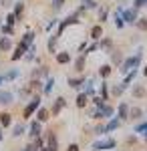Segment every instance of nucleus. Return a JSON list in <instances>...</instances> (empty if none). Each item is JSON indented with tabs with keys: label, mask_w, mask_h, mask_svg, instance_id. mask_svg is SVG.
<instances>
[{
	"label": "nucleus",
	"mask_w": 147,
	"mask_h": 151,
	"mask_svg": "<svg viewBox=\"0 0 147 151\" xmlns=\"http://www.w3.org/2000/svg\"><path fill=\"white\" fill-rule=\"evenodd\" d=\"M24 125L22 123H18V125H14V129H12V137H20V135H24Z\"/></svg>",
	"instance_id": "23"
},
{
	"label": "nucleus",
	"mask_w": 147,
	"mask_h": 151,
	"mask_svg": "<svg viewBox=\"0 0 147 151\" xmlns=\"http://www.w3.org/2000/svg\"><path fill=\"white\" fill-rule=\"evenodd\" d=\"M16 22H18V18H16V14H14V12H10V14L6 16V24H10V26H14Z\"/></svg>",
	"instance_id": "34"
},
{
	"label": "nucleus",
	"mask_w": 147,
	"mask_h": 151,
	"mask_svg": "<svg viewBox=\"0 0 147 151\" xmlns=\"http://www.w3.org/2000/svg\"><path fill=\"white\" fill-rule=\"evenodd\" d=\"M57 40H58V36H57V35L48 38V52H50V55H53V52H55V48H57Z\"/></svg>",
	"instance_id": "28"
},
{
	"label": "nucleus",
	"mask_w": 147,
	"mask_h": 151,
	"mask_svg": "<svg viewBox=\"0 0 147 151\" xmlns=\"http://www.w3.org/2000/svg\"><path fill=\"white\" fill-rule=\"evenodd\" d=\"M12 0H0V6H10Z\"/></svg>",
	"instance_id": "52"
},
{
	"label": "nucleus",
	"mask_w": 147,
	"mask_h": 151,
	"mask_svg": "<svg viewBox=\"0 0 147 151\" xmlns=\"http://www.w3.org/2000/svg\"><path fill=\"white\" fill-rule=\"evenodd\" d=\"M119 125H121V121H119V119H111V121L105 125V131H115Z\"/></svg>",
	"instance_id": "24"
},
{
	"label": "nucleus",
	"mask_w": 147,
	"mask_h": 151,
	"mask_svg": "<svg viewBox=\"0 0 147 151\" xmlns=\"http://www.w3.org/2000/svg\"><path fill=\"white\" fill-rule=\"evenodd\" d=\"M117 115H119V121L129 119V105H127V103H121V105H119V109H117Z\"/></svg>",
	"instance_id": "13"
},
{
	"label": "nucleus",
	"mask_w": 147,
	"mask_h": 151,
	"mask_svg": "<svg viewBox=\"0 0 147 151\" xmlns=\"http://www.w3.org/2000/svg\"><path fill=\"white\" fill-rule=\"evenodd\" d=\"M57 63L58 65H67V63H71V55H68V52H58L57 55Z\"/></svg>",
	"instance_id": "19"
},
{
	"label": "nucleus",
	"mask_w": 147,
	"mask_h": 151,
	"mask_svg": "<svg viewBox=\"0 0 147 151\" xmlns=\"http://www.w3.org/2000/svg\"><path fill=\"white\" fill-rule=\"evenodd\" d=\"M101 99H109V89H107V83H101Z\"/></svg>",
	"instance_id": "35"
},
{
	"label": "nucleus",
	"mask_w": 147,
	"mask_h": 151,
	"mask_svg": "<svg viewBox=\"0 0 147 151\" xmlns=\"http://www.w3.org/2000/svg\"><path fill=\"white\" fill-rule=\"evenodd\" d=\"M18 75H20V70H16V69H14V70H8V73L2 77V81H12V79H16Z\"/></svg>",
	"instance_id": "27"
},
{
	"label": "nucleus",
	"mask_w": 147,
	"mask_h": 151,
	"mask_svg": "<svg viewBox=\"0 0 147 151\" xmlns=\"http://www.w3.org/2000/svg\"><path fill=\"white\" fill-rule=\"evenodd\" d=\"M38 151H50V149H48L46 145H43V147H40V149H38Z\"/></svg>",
	"instance_id": "53"
},
{
	"label": "nucleus",
	"mask_w": 147,
	"mask_h": 151,
	"mask_svg": "<svg viewBox=\"0 0 147 151\" xmlns=\"http://www.w3.org/2000/svg\"><path fill=\"white\" fill-rule=\"evenodd\" d=\"M10 48H12V40L8 36H2V38H0V50H2V52H8Z\"/></svg>",
	"instance_id": "16"
},
{
	"label": "nucleus",
	"mask_w": 147,
	"mask_h": 151,
	"mask_svg": "<svg viewBox=\"0 0 147 151\" xmlns=\"http://www.w3.org/2000/svg\"><path fill=\"white\" fill-rule=\"evenodd\" d=\"M113 115V107H109V105H99L97 109H95V113H93V119H107V117Z\"/></svg>",
	"instance_id": "3"
},
{
	"label": "nucleus",
	"mask_w": 147,
	"mask_h": 151,
	"mask_svg": "<svg viewBox=\"0 0 147 151\" xmlns=\"http://www.w3.org/2000/svg\"><path fill=\"white\" fill-rule=\"evenodd\" d=\"M67 151H79V145H77V143H71Z\"/></svg>",
	"instance_id": "50"
},
{
	"label": "nucleus",
	"mask_w": 147,
	"mask_h": 151,
	"mask_svg": "<svg viewBox=\"0 0 147 151\" xmlns=\"http://www.w3.org/2000/svg\"><path fill=\"white\" fill-rule=\"evenodd\" d=\"M135 75H137V69H133V70H129L127 73V77H125V81H123V85H125V89L133 83V79H135Z\"/></svg>",
	"instance_id": "21"
},
{
	"label": "nucleus",
	"mask_w": 147,
	"mask_h": 151,
	"mask_svg": "<svg viewBox=\"0 0 147 151\" xmlns=\"http://www.w3.org/2000/svg\"><path fill=\"white\" fill-rule=\"evenodd\" d=\"M87 103H89V97H87L85 93H79V97H77V107H79V109H83Z\"/></svg>",
	"instance_id": "22"
},
{
	"label": "nucleus",
	"mask_w": 147,
	"mask_h": 151,
	"mask_svg": "<svg viewBox=\"0 0 147 151\" xmlns=\"http://www.w3.org/2000/svg\"><path fill=\"white\" fill-rule=\"evenodd\" d=\"M135 24H137V28H141V30H147V18H137Z\"/></svg>",
	"instance_id": "37"
},
{
	"label": "nucleus",
	"mask_w": 147,
	"mask_h": 151,
	"mask_svg": "<svg viewBox=\"0 0 147 151\" xmlns=\"http://www.w3.org/2000/svg\"><path fill=\"white\" fill-rule=\"evenodd\" d=\"M24 12V2H16L14 4V14H16V18H20Z\"/></svg>",
	"instance_id": "29"
},
{
	"label": "nucleus",
	"mask_w": 147,
	"mask_h": 151,
	"mask_svg": "<svg viewBox=\"0 0 147 151\" xmlns=\"http://www.w3.org/2000/svg\"><path fill=\"white\" fill-rule=\"evenodd\" d=\"M135 133H141V135H147V123H141L135 127Z\"/></svg>",
	"instance_id": "38"
},
{
	"label": "nucleus",
	"mask_w": 147,
	"mask_h": 151,
	"mask_svg": "<svg viewBox=\"0 0 147 151\" xmlns=\"http://www.w3.org/2000/svg\"><path fill=\"white\" fill-rule=\"evenodd\" d=\"M83 85H85V95H87V97H91V95H93V91H95L93 79H89V81H87V83H83Z\"/></svg>",
	"instance_id": "26"
},
{
	"label": "nucleus",
	"mask_w": 147,
	"mask_h": 151,
	"mask_svg": "<svg viewBox=\"0 0 147 151\" xmlns=\"http://www.w3.org/2000/svg\"><path fill=\"white\" fill-rule=\"evenodd\" d=\"M107 16H109V12H107L105 8H103V10L99 12V20H101V22H103V20H107Z\"/></svg>",
	"instance_id": "43"
},
{
	"label": "nucleus",
	"mask_w": 147,
	"mask_h": 151,
	"mask_svg": "<svg viewBox=\"0 0 147 151\" xmlns=\"http://www.w3.org/2000/svg\"><path fill=\"white\" fill-rule=\"evenodd\" d=\"M43 133V127H40V121H32L30 123V127H28V137L34 139V137H38Z\"/></svg>",
	"instance_id": "7"
},
{
	"label": "nucleus",
	"mask_w": 147,
	"mask_h": 151,
	"mask_svg": "<svg viewBox=\"0 0 147 151\" xmlns=\"http://www.w3.org/2000/svg\"><path fill=\"white\" fill-rule=\"evenodd\" d=\"M34 32L32 30H26V32H24V36H22V40H20V42H22L24 47H30V45H34Z\"/></svg>",
	"instance_id": "14"
},
{
	"label": "nucleus",
	"mask_w": 147,
	"mask_h": 151,
	"mask_svg": "<svg viewBox=\"0 0 147 151\" xmlns=\"http://www.w3.org/2000/svg\"><path fill=\"white\" fill-rule=\"evenodd\" d=\"M0 24H2V16H0Z\"/></svg>",
	"instance_id": "56"
},
{
	"label": "nucleus",
	"mask_w": 147,
	"mask_h": 151,
	"mask_svg": "<svg viewBox=\"0 0 147 151\" xmlns=\"http://www.w3.org/2000/svg\"><path fill=\"white\" fill-rule=\"evenodd\" d=\"M147 6V0H135V8H143Z\"/></svg>",
	"instance_id": "44"
},
{
	"label": "nucleus",
	"mask_w": 147,
	"mask_h": 151,
	"mask_svg": "<svg viewBox=\"0 0 147 151\" xmlns=\"http://www.w3.org/2000/svg\"><path fill=\"white\" fill-rule=\"evenodd\" d=\"M115 26L117 28H123V24H125V20H123V16H121V8H117V12H115Z\"/></svg>",
	"instance_id": "20"
},
{
	"label": "nucleus",
	"mask_w": 147,
	"mask_h": 151,
	"mask_svg": "<svg viewBox=\"0 0 147 151\" xmlns=\"http://www.w3.org/2000/svg\"><path fill=\"white\" fill-rule=\"evenodd\" d=\"M22 151H38V149H36V147H34L32 143H30V145H26V147H24Z\"/></svg>",
	"instance_id": "51"
},
{
	"label": "nucleus",
	"mask_w": 147,
	"mask_h": 151,
	"mask_svg": "<svg viewBox=\"0 0 147 151\" xmlns=\"http://www.w3.org/2000/svg\"><path fill=\"white\" fill-rule=\"evenodd\" d=\"M141 63V50H137V55L135 57H131V58H127L123 65H121V73H129V70H133V69H137V65Z\"/></svg>",
	"instance_id": "2"
},
{
	"label": "nucleus",
	"mask_w": 147,
	"mask_h": 151,
	"mask_svg": "<svg viewBox=\"0 0 147 151\" xmlns=\"http://www.w3.org/2000/svg\"><path fill=\"white\" fill-rule=\"evenodd\" d=\"M10 125H12V115L10 113H2L0 115V127L6 129V127H10Z\"/></svg>",
	"instance_id": "15"
},
{
	"label": "nucleus",
	"mask_w": 147,
	"mask_h": 151,
	"mask_svg": "<svg viewBox=\"0 0 147 151\" xmlns=\"http://www.w3.org/2000/svg\"><path fill=\"white\" fill-rule=\"evenodd\" d=\"M99 73H101V77H103V79H107V77L111 75V67H109V65H103Z\"/></svg>",
	"instance_id": "33"
},
{
	"label": "nucleus",
	"mask_w": 147,
	"mask_h": 151,
	"mask_svg": "<svg viewBox=\"0 0 147 151\" xmlns=\"http://www.w3.org/2000/svg\"><path fill=\"white\" fill-rule=\"evenodd\" d=\"M34 113H36V121H40V123L48 121V117H50V111H48V109H45V107H38Z\"/></svg>",
	"instance_id": "11"
},
{
	"label": "nucleus",
	"mask_w": 147,
	"mask_h": 151,
	"mask_svg": "<svg viewBox=\"0 0 147 151\" xmlns=\"http://www.w3.org/2000/svg\"><path fill=\"white\" fill-rule=\"evenodd\" d=\"M95 133H97V135H103V133H107V131H105V125H99V127L95 129Z\"/></svg>",
	"instance_id": "46"
},
{
	"label": "nucleus",
	"mask_w": 147,
	"mask_h": 151,
	"mask_svg": "<svg viewBox=\"0 0 147 151\" xmlns=\"http://www.w3.org/2000/svg\"><path fill=\"white\" fill-rule=\"evenodd\" d=\"M14 103V95L10 91H0V105H10Z\"/></svg>",
	"instance_id": "12"
},
{
	"label": "nucleus",
	"mask_w": 147,
	"mask_h": 151,
	"mask_svg": "<svg viewBox=\"0 0 147 151\" xmlns=\"http://www.w3.org/2000/svg\"><path fill=\"white\" fill-rule=\"evenodd\" d=\"M143 75H145V77H147V69H145V70H143Z\"/></svg>",
	"instance_id": "55"
},
{
	"label": "nucleus",
	"mask_w": 147,
	"mask_h": 151,
	"mask_svg": "<svg viewBox=\"0 0 147 151\" xmlns=\"http://www.w3.org/2000/svg\"><path fill=\"white\" fill-rule=\"evenodd\" d=\"M38 107H40V97H38V95H34L32 99L28 101V105L24 107V111H22V117H24V119H30V117L34 115V111H36Z\"/></svg>",
	"instance_id": "1"
},
{
	"label": "nucleus",
	"mask_w": 147,
	"mask_h": 151,
	"mask_svg": "<svg viewBox=\"0 0 147 151\" xmlns=\"http://www.w3.org/2000/svg\"><path fill=\"white\" fill-rule=\"evenodd\" d=\"M26 50H28V47H24L22 42H18V47L14 48V52L10 55V60H18V58H22Z\"/></svg>",
	"instance_id": "9"
},
{
	"label": "nucleus",
	"mask_w": 147,
	"mask_h": 151,
	"mask_svg": "<svg viewBox=\"0 0 147 151\" xmlns=\"http://www.w3.org/2000/svg\"><path fill=\"white\" fill-rule=\"evenodd\" d=\"M101 36H103V28H101V24H97V26H93V28H91V38H93V40H99Z\"/></svg>",
	"instance_id": "17"
},
{
	"label": "nucleus",
	"mask_w": 147,
	"mask_h": 151,
	"mask_svg": "<svg viewBox=\"0 0 147 151\" xmlns=\"http://www.w3.org/2000/svg\"><path fill=\"white\" fill-rule=\"evenodd\" d=\"M145 141H147V135H145Z\"/></svg>",
	"instance_id": "58"
},
{
	"label": "nucleus",
	"mask_w": 147,
	"mask_h": 151,
	"mask_svg": "<svg viewBox=\"0 0 147 151\" xmlns=\"http://www.w3.org/2000/svg\"><path fill=\"white\" fill-rule=\"evenodd\" d=\"M71 24H81V20H79V12H75L73 16H67L63 22L58 24V32H57V36L63 35V32H65V28H67V26H71Z\"/></svg>",
	"instance_id": "4"
},
{
	"label": "nucleus",
	"mask_w": 147,
	"mask_h": 151,
	"mask_svg": "<svg viewBox=\"0 0 147 151\" xmlns=\"http://www.w3.org/2000/svg\"><path fill=\"white\" fill-rule=\"evenodd\" d=\"M0 141H2V127H0Z\"/></svg>",
	"instance_id": "54"
},
{
	"label": "nucleus",
	"mask_w": 147,
	"mask_h": 151,
	"mask_svg": "<svg viewBox=\"0 0 147 151\" xmlns=\"http://www.w3.org/2000/svg\"><path fill=\"white\" fill-rule=\"evenodd\" d=\"M55 26H57V20H50V22L46 24V30H53Z\"/></svg>",
	"instance_id": "49"
},
{
	"label": "nucleus",
	"mask_w": 147,
	"mask_h": 151,
	"mask_svg": "<svg viewBox=\"0 0 147 151\" xmlns=\"http://www.w3.org/2000/svg\"><path fill=\"white\" fill-rule=\"evenodd\" d=\"M93 103H95L97 107H99V105H103V103H105V99H101V97H95V99H93Z\"/></svg>",
	"instance_id": "48"
},
{
	"label": "nucleus",
	"mask_w": 147,
	"mask_h": 151,
	"mask_svg": "<svg viewBox=\"0 0 147 151\" xmlns=\"http://www.w3.org/2000/svg\"><path fill=\"white\" fill-rule=\"evenodd\" d=\"M121 16H123L125 22L135 24V20H137V8H127V10H123V8H121Z\"/></svg>",
	"instance_id": "6"
},
{
	"label": "nucleus",
	"mask_w": 147,
	"mask_h": 151,
	"mask_svg": "<svg viewBox=\"0 0 147 151\" xmlns=\"http://www.w3.org/2000/svg\"><path fill=\"white\" fill-rule=\"evenodd\" d=\"M143 95H145V89H143L141 85H135V87H133V97H137V99H141Z\"/></svg>",
	"instance_id": "32"
},
{
	"label": "nucleus",
	"mask_w": 147,
	"mask_h": 151,
	"mask_svg": "<svg viewBox=\"0 0 147 151\" xmlns=\"http://www.w3.org/2000/svg\"><path fill=\"white\" fill-rule=\"evenodd\" d=\"M46 141H48V149L50 151H58V139L57 135H55V131H48V135H46Z\"/></svg>",
	"instance_id": "8"
},
{
	"label": "nucleus",
	"mask_w": 147,
	"mask_h": 151,
	"mask_svg": "<svg viewBox=\"0 0 147 151\" xmlns=\"http://www.w3.org/2000/svg\"><path fill=\"white\" fill-rule=\"evenodd\" d=\"M111 45H113V42H111V38H105V40L99 42V48H111Z\"/></svg>",
	"instance_id": "40"
},
{
	"label": "nucleus",
	"mask_w": 147,
	"mask_h": 151,
	"mask_svg": "<svg viewBox=\"0 0 147 151\" xmlns=\"http://www.w3.org/2000/svg\"><path fill=\"white\" fill-rule=\"evenodd\" d=\"M97 48H99V42H95V45H91V47H87L85 50H87V52H93V50H97ZM87 52H85V55H87Z\"/></svg>",
	"instance_id": "45"
},
{
	"label": "nucleus",
	"mask_w": 147,
	"mask_h": 151,
	"mask_svg": "<svg viewBox=\"0 0 147 151\" xmlns=\"http://www.w3.org/2000/svg\"><path fill=\"white\" fill-rule=\"evenodd\" d=\"M75 70H85V55H81L77 60H75Z\"/></svg>",
	"instance_id": "25"
},
{
	"label": "nucleus",
	"mask_w": 147,
	"mask_h": 151,
	"mask_svg": "<svg viewBox=\"0 0 147 151\" xmlns=\"http://www.w3.org/2000/svg\"><path fill=\"white\" fill-rule=\"evenodd\" d=\"M0 83H2V75H0Z\"/></svg>",
	"instance_id": "57"
},
{
	"label": "nucleus",
	"mask_w": 147,
	"mask_h": 151,
	"mask_svg": "<svg viewBox=\"0 0 147 151\" xmlns=\"http://www.w3.org/2000/svg\"><path fill=\"white\" fill-rule=\"evenodd\" d=\"M53 87H55V79L53 77H48V81H46V85H45V95H50V91H53Z\"/></svg>",
	"instance_id": "31"
},
{
	"label": "nucleus",
	"mask_w": 147,
	"mask_h": 151,
	"mask_svg": "<svg viewBox=\"0 0 147 151\" xmlns=\"http://www.w3.org/2000/svg\"><path fill=\"white\" fill-rule=\"evenodd\" d=\"M2 35H6V36L14 35V26H10V24H4V26H2Z\"/></svg>",
	"instance_id": "36"
},
{
	"label": "nucleus",
	"mask_w": 147,
	"mask_h": 151,
	"mask_svg": "<svg viewBox=\"0 0 147 151\" xmlns=\"http://www.w3.org/2000/svg\"><path fill=\"white\" fill-rule=\"evenodd\" d=\"M115 145V139H111V137H107V139H101L97 141V143H93V151H103V149H113Z\"/></svg>",
	"instance_id": "5"
},
{
	"label": "nucleus",
	"mask_w": 147,
	"mask_h": 151,
	"mask_svg": "<svg viewBox=\"0 0 147 151\" xmlns=\"http://www.w3.org/2000/svg\"><path fill=\"white\" fill-rule=\"evenodd\" d=\"M111 58H113V63H121V55H119V52H113Z\"/></svg>",
	"instance_id": "47"
},
{
	"label": "nucleus",
	"mask_w": 147,
	"mask_h": 151,
	"mask_svg": "<svg viewBox=\"0 0 147 151\" xmlns=\"http://www.w3.org/2000/svg\"><path fill=\"white\" fill-rule=\"evenodd\" d=\"M83 83H85V79H68V87L71 89H79Z\"/></svg>",
	"instance_id": "30"
},
{
	"label": "nucleus",
	"mask_w": 147,
	"mask_h": 151,
	"mask_svg": "<svg viewBox=\"0 0 147 151\" xmlns=\"http://www.w3.org/2000/svg\"><path fill=\"white\" fill-rule=\"evenodd\" d=\"M93 8H97V2L95 0H83L81 2V10H93Z\"/></svg>",
	"instance_id": "18"
},
{
	"label": "nucleus",
	"mask_w": 147,
	"mask_h": 151,
	"mask_svg": "<svg viewBox=\"0 0 147 151\" xmlns=\"http://www.w3.org/2000/svg\"><path fill=\"white\" fill-rule=\"evenodd\" d=\"M123 91H125V85H123V83H121L119 87H117V85L113 87V95H115V97H119V95L123 93Z\"/></svg>",
	"instance_id": "39"
},
{
	"label": "nucleus",
	"mask_w": 147,
	"mask_h": 151,
	"mask_svg": "<svg viewBox=\"0 0 147 151\" xmlns=\"http://www.w3.org/2000/svg\"><path fill=\"white\" fill-rule=\"evenodd\" d=\"M65 107H67V101H65V99H63V97H58L57 101H55V105H53V109H50V113H53V115L57 117L58 113H61V111H63V109H65Z\"/></svg>",
	"instance_id": "10"
},
{
	"label": "nucleus",
	"mask_w": 147,
	"mask_h": 151,
	"mask_svg": "<svg viewBox=\"0 0 147 151\" xmlns=\"http://www.w3.org/2000/svg\"><path fill=\"white\" fill-rule=\"evenodd\" d=\"M63 4H65V0H53V6H55V10H61V8H63Z\"/></svg>",
	"instance_id": "42"
},
{
	"label": "nucleus",
	"mask_w": 147,
	"mask_h": 151,
	"mask_svg": "<svg viewBox=\"0 0 147 151\" xmlns=\"http://www.w3.org/2000/svg\"><path fill=\"white\" fill-rule=\"evenodd\" d=\"M139 115H141V109H137V107H133V109H129V117H133V119H137Z\"/></svg>",
	"instance_id": "41"
}]
</instances>
